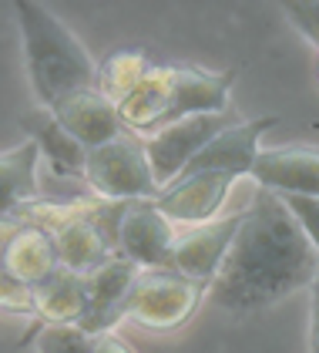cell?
<instances>
[{
    "label": "cell",
    "instance_id": "obj_1",
    "mask_svg": "<svg viewBox=\"0 0 319 353\" xmlns=\"http://www.w3.org/2000/svg\"><path fill=\"white\" fill-rule=\"evenodd\" d=\"M316 270L319 252L282 199L259 189L252 205L242 209L239 232L205 296L229 313H259L309 286Z\"/></svg>",
    "mask_w": 319,
    "mask_h": 353
},
{
    "label": "cell",
    "instance_id": "obj_2",
    "mask_svg": "<svg viewBox=\"0 0 319 353\" xmlns=\"http://www.w3.org/2000/svg\"><path fill=\"white\" fill-rule=\"evenodd\" d=\"M17 24L24 41L27 74L34 84L37 101L48 108L61 94H71L81 88H94V61L81 48V41L64 28L51 10L37 0H17Z\"/></svg>",
    "mask_w": 319,
    "mask_h": 353
},
{
    "label": "cell",
    "instance_id": "obj_3",
    "mask_svg": "<svg viewBox=\"0 0 319 353\" xmlns=\"http://www.w3.org/2000/svg\"><path fill=\"white\" fill-rule=\"evenodd\" d=\"M205 290L209 286L175 270H138L121 306V320L155 330V333L178 330L195 316L198 303L205 299Z\"/></svg>",
    "mask_w": 319,
    "mask_h": 353
},
{
    "label": "cell",
    "instance_id": "obj_4",
    "mask_svg": "<svg viewBox=\"0 0 319 353\" xmlns=\"http://www.w3.org/2000/svg\"><path fill=\"white\" fill-rule=\"evenodd\" d=\"M81 179L105 202L155 199L161 192L155 185V175H152V165L145 159L141 141L128 135H118L105 145H98V148H88Z\"/></svg>",
    "mask_w": 319,
    "mask_h": 353
},
{
    "label": "cell",
    "instance_id": "obj_5",
    "mask_svg": "<svg viewBox=\"0 0 319 353\" xmlns=\"http://www.w3.org/2000/svg\"><path fill=\"white\" fill-rule=\"evenodd\" d=\"M229 125H236V118L229 111H222V114H192V118H182L175 125H165L158 132H152L141 141V148H145V159L152 165L155 185L165 189L168 182H175L178 172L188 165V159L198 155Z\"/></svg>",
    "mask_w": 319,
    "mask_h": 353
},
{
    "label": "cell",
    "instance_id": "obj_6",
    "mask_svg": "<svg viewBox=\"0 0 319 353\" xmlns=\"http://www.w3.org/2000/svg\"><path fill=\"white\" fill-rule=\"evenodd\" d=\"M178 232L155 209L152 199H134L125 205L118 222V256L138 270H172V252Z\"/></svg>",
    "mask_w": 319,
    "mask_h": 353
},
{
    "label": "cell",
    "instance_id": "obj_7",
    "mask_svg": "<svg viewBox=\"0 0 319 353\" xmlns=\"http://www.w3.org/2000/svg\"><path fill=\"white\" fill-rule=\"evenodd\" d=\"M232 182H236V175L212 172V168L182 172V175H178L175 182H168L152 202H155V209H158L172 225H175V222L202 225V222H212V219L218 216V209L225 205V199H229V192H232Z\"/></svg>",
    "mask_w": 319,
    "mask_h": 353
},
{
    "label": "cell",
    "instance_id": "obj_8",
    "mask_svg": "<svg viewBox=\"0 0 319 353\" xmlns=\"http://www.w3.org/2000/svg\"><path fill=\"white\" fill-rule=\"evenodd\" d=\"M134 276H138V266L121 256H111L88 276H81L84 279V313H81L78 326L88 336L111 333L114 323H121V306H125Z\"/></svg>",
    "mask_w": 319,
    "mask_h": 353
},
{
    "label": "cell",
    "instance_id": "obj_9",
    "mask_svg": "<svg viewBox=\"0 0 319 353\" xmlns=\"http://www.w3.org/2000/svg\"><path fill=\"white\" fill-rule=\"evenodd\" d=\"M236 68L232 71H202V68H188V64H175V78H172V91H168V105L161 114V125H175L192 114H222L229 91L236 84Z\"/></svg>",
    "mask_w": 319,
    "mask_h": 353
},
{
    "label": "cell",
    "instance_id": "obj_10",
    "mask_svg": "<svg viewBox=\"0 0 319 353\" xmlns=\"http://www.w3.org/2000/svg\"><path fill=\"white\" fill-rule=\"evenodd\" d=\"M242 212H232V216L212 219V222H202V225H192L185 236H178L175 243V252H172V270L209 286L212 276L218 272L229 245L239 232Z\"/></svg>",
    "mask_w": 319,
    "mask_h": 353
},
{
    "label": "cell",
    "instance_id": "obj_11",
    "mask_svg": "<svg viewBox=\"0 0 319 353\" xmlns=\"http://www.w3.org/2000/svg\"><path fill=\"white\" fill-rule=\"evenodd\" d=\"M249 175L259 182V189L276 195H319V148H266L256 155Z\"/></svg>",
    "mask_w": 319,
    "mask_h": 353
},
{
    "label": "cell",
    "instance_id": "obj_12",
    "mask_svg": "<svg viewBox=\"0 0 319 353\" xmlns=\"http://www.w3.org/2000/svg\"><path fill=\"white\" fill-rule=\"evenodd\" d=\"M48 108L57 118V125L71 138H78L84 148H98V145H105L111 138L125 135V128L118 121V108L111 101H105L94 88H81V91H71V94H61Z\"/></svg>",
    "mask_w": 319,
    "mask_h": 353
},
{
    "label": "cell",
    "instance_id": "obj_13",
    "mask_svg": "<svg viewBox=\"0 0 319 353\" xmlns=\"http://www.w3.org/2000/svg\"><path fill=\"white\" fill-rule=\"evenodd\" d=\"M279 118L272 114V118H252V121H236V125H229L225 132H218V135L198 152V155H192L188 165L182 172H198V168H212V172H229V175H249L252 172V162H256V155H259V138L266 135V128H272ZM178 172V175H182Z\"/></svg>",
    "mask_w": 319,
    "mask_h": 353
},
{
    "label": "cell",
    "instance_id": "obj_14",
    "mask_svg": "<svg viewBox=\"0 0 319 353\" xmlns=\"http://www.w3.org/2000/svg\"><path fill=\"white\" fill-rule=\"evenodd\" d=\"M0 270L7 272V276H14L17 283L30 286V290H37L41 283H48L54 272L61 270L51 232L41 229V225H34V222H24L21 232L7 245Z\"/></svg>",
    "mask_w": 319,
    "mask_h": 353
},
{
    "label": "cell",
    "instance_id": "obj_15",
    "mask_svg": "<svg viewBox=\"0 0 319 353\" xmlns=\"http://www.w3.org/2000/svg\"><path fill=\"white\" fill-rule=\"evenodd\" d=\"M21 125H24L27 138L37 145L41 159L51 162L54 175H64V179H81L84 175V155H88V148L57 125L51 108H44V105L30 108L27 114H21Z\"/></svg>",
    "mask_w": 319,
    "mask_h": 353
},
{
    "label": "cell",
    "instance_id": "obj_16",
    "mask_svg": "<svg viewBox=\"0 0 319 353\" xmlns=\"http://www.w3.org/2000/svg\"><path fill=\"white\" fill-rule=\"evenodd\" d=\"M84 313V279L57 270L34 290V316L41 326H78Z\"/></svg>",
    "mask_w": 319,
    "mask_h": 353
},
{
    "label": "cell",
    "instance_id": "obj_17",
    "mask_svg": "<svg viewBox=\"0 0 319 353\" xmlns=\"http://www.w3.org/2000/svg\"><path fill=\"white\" fill-rule=\"evenodd\" d=\"M37 162H41V152H37V145L30 138L24 145L0 155V216H10L21 205L34 202V195H37Z\"/></svg>",
    "mask_w": 319,
    "mask_h": 353
},
{
    "label": "cell",
    "instance_id": "obj_18",
    "mask_svg": "<svg viewBox=\"0 0 319 353\" xmlns=\"http://www.w3.org/2000/svg\"><path fill=\"white\" fill-rule=\"evenodd\" d=\"M148 68L152 64H148V57L141 54V51H114V54H107L101 61V68L94 74V91L118 108L134 88L141 84Z\"/></svg>",
    "mask_w": 319,
    "mask_h": 353
},
{
    "label": "cell",
    "instance_id": "obj_19",
    "mask_svg": "<svg viewBox=\"0 0 319 353\" xmlns=\"http://www.w3.org/2000/svg\"><path fill=\"white\" fill-rule=\"evenodd\" d=\"M37 353H91L94 336H88L81 326H41L34 330Z\"/></svg>",
    "mask_w": 319,
    "mask_h": 353
},
{
    "label": "cell",
    "instance_id": "obj_20",
    "mask_svg": "<svg viewBox=\"0 0 319 353\" xmlns=\"http://www.w3.org/2000/svg\"><path fill=\"white\" fill-rule=\"evenodd\" d=\"M282 205L289 209V216L299 222V229L306 232V239L319 252V195H279Z\"/></svg>",
    "mask_w": 319,
    "mask_h": 353
},
{
    "label": "cell",
    "instance_id": "obj_21",
    "mask_svg": "<svg viewBox=\"0 0 319 353\" xmlns=\"http://www.w3.org/2000/svg\"><path fill=\"white\" fill-rule=\"evenodd\" d=\"M0 306L10 310V313L34 316V290L24 286V283H17L14 276H7V272L0 270Z\"/></svg>",
    "mask_w": 319,
    "mask_h": 353
},
{
    "label": "cell",
    "instance_id": "obj_22",
    "mask_svg": "<svg viewBox=\"0 0 319 353\" xmlns=\"http://www.w3.org/2000/svg\"><path fill=\"white\" fill-rule=\"evenodd\" d=\"M282 10L289 14L293 28L309 37L319 48V0H299V3H282Z\"/></svg>",
    "mask_w": 319,
    "mask_h": 353
},
{
    "label": "cell",
    "instance_id": "obj_23",
    "mask_svg": "<svg viewBox=\"0 0 319 353\" xmlns=\"http://www.w3.org/2000/svg\"><path fill=\"white\" fill-rule=\"evenodd\" d=\"M309 353H319V270L309 283Z\"/></svg>",
    "mask_w": 319,
    "mask_h": 353
},
{
    "label": "cell",
    "instance_id": "obj_24",
    "mask_svg": "<svg viewBox=\"0 0 319 353\" xmlns=\"http://www.w3.org/2000/svg\"><path fill=\"white\" fill-rule=\"evenodd\" d=\"M21 225H24V219L17 216V212H10V216H0V263H3V252H7L10 239L21 232Z\"/></svg>",
    "mask_w": 319,
    "mask_h": 353
},
{
    "label": "cell",
    "instance_id": "obj_25",
    "mask_svg": "<svg viewBox=\"0 0 319 353\" xmlns=\"http://www.w3.org/2000/svg\"><path fill=\"white\" fill-rule=\"evenodd\" d=\"M91 353H134L114 330L111 333H101V336H94V347H91Z\"/></svg>",
    "mask_w": 319,
    "mask_h": 353
},
{
    "label": "cell",
    "instance_id": "obj_26",
    "mask_svg": "<svg viewBox=\"0 0 319 353\" xmlns=\"http://www.w3.org/2000/svg\"><path fill=\"white\" fill-rule=\"evenodd\" d=\"M316 74H319V61H316Z\"/></svg>",
    "mask_w": 319,
    "mask_h": 353
}]
</instances>
